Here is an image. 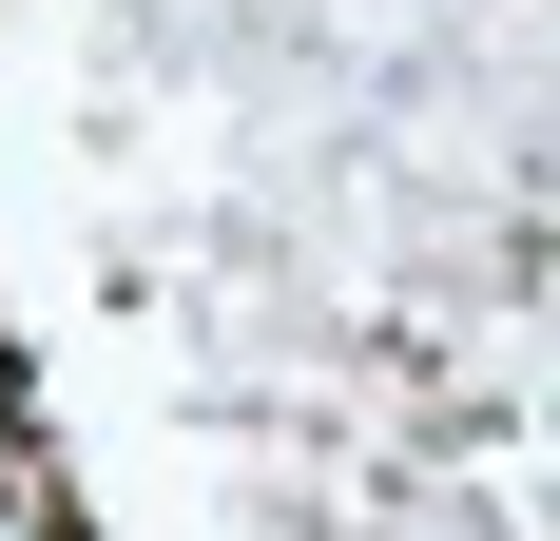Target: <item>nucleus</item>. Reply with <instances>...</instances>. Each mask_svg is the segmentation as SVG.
Segmentation results:
<instances>
[]
</instances>
